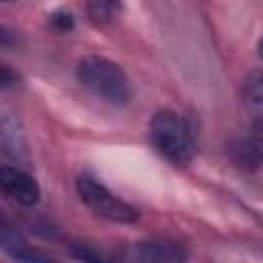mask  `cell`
Listing matches in <instances>:
<instances>
[{
    "mask_svg": "<svg viewBox=\"0 0 263 263\" xmlns=\"http://www.w3.org/2000/svg\"><path fill=\"white\" fill-rule=\"evenodd\" d=\"M119 8H121V6H119L117 2H109V0H97V2H88V4H86L88 16H90L95 23H99V25L113 21V18L117 16Z\"/></svg>",
    "mask_w": 263,
    "mask_h": 263,
    "instance_id": "ba28073f",
    "label": "cell"
},
{
    "mask_svg": "<svg viewBox=\"0 0 263 263\" xmlns=\"http://www.w3.org/2000/svg\"><path fill=\"white\" fill-rule=\"evenodd\" d=\"M242 105L255 123L263 121V70H255L245 78Z\"/></svg>",
    "mask_w": 263,
    "mask_h": 263,
    "instance_id": "52a82bcc",
    "label": "cell"
},
{
    "mask_svg": "<svg viewBox=\"0 0 263 263\" xmlns=\"http://www.w3.org/2000/svg\"><path fill=\"white\" fill-rule=\"evenodd\" d=\"M2 247L16 263H60L53 257H49V255H45L37 249H31L16 234V230H12L6 222H2Z\"/></svg>",
    "mask_w": 263,
    "mask_h": 263,
    "instance_id": "8992f818",
    "label": "cell"
},
{
    "mask_svg": "<svg viewBox=\"0 0 263 263\" xmlns=\"http://www.w3.org/2000/svg\"><path fill=\"white\" fill-rule=\"evenodd\" d=\"M78 82L109 105H125L132 90L119 64L105 55H86L76 66Z\"/></svg>",
    "mask_w": 263,
    "mask_h": 263,
    "instance_id": "6da1fadb",
    "label": "cell"
},
{
    "mask_svg": "<svg viewBox=\"0 0 263 263\" xmlns=\"http://www.w3.org/2000/svg\"><path fill=\"white\" fill-rule=\"evenodd\" d=\"M51 25H53L58 31L64 33V31H70V29H72L74 18H72V14L66 12V10H58V12L51 14Z\"/></svg>",
    "mask_w": 263,
    "mask_h": 263,
    "instance_id": "30bf717a",
    "label": "cell"
},
{
    "mask_svg": "<svg viewBox=\"0 0 263 263\" xmlns=\"http://www.w3.org/2000/svg\"><path fill=\"white\" fill-rule=\"evenodd\" d=\"M150 140L160 156L173 164H187L195 156V136L185 117L171 109L158 111L150 121Z\"/></svg>",
    "mask_w": 263,
    "mask_h": 263,
    "instance_id": "7a4b0ae2",
    "label": "cell"
},
{
    "mask_svg": "<svg viewBox=\"0 0 263 263\" xmlns=\"http://www.w3.org/2000/svg\"><path fill=\"white\" fill-rule=\"evenodd\" d=\"M259 55L263 58V37H261V41H259Z\"/></svg>",
    "mask_w": 263,
    "mask_h": 263,
    "instance_id": "8fae6325",
    "label": "cell"
},
{
    "mask_svg": "<svg viewBox=\"0 0 263 263\" xmlns=\"http://www.w3.org/2000/svg\"><path fill=\"white\" fill-rule=\"evenodd\" d=\"M76 191L80 201L99 218H105L109 222H117V224H132L138 220V210L134 205H129L127 201H123L121 197H117L115 193H111L101 181L82 175L76 181Z\"/></svg>",
    "mask_w": 263,
    "mask_h": 263,
    "instance_id": "3957f363",
    "label": "cell"
},
{
    "mask_svg": "<svg viewBox=\"0 0 263 263\" xmlns=\"http://www.w3.org/2000/svg\"><path fill=\"white\" fill-rule=\"evenodd\" d=\"M0 185H2L4 193L21 205H35L39 201L41 189H39L35 177H31L27 171H23L18 166L4 164L0 168Z\"/></svg>",
    "mask_w": 263,
    "mask_h": 263,
    "instance_id": "277c9868",
    "label": "cell"
},
{
    "mask_svg": "<svg viewBox=\"0 0 263 263\" xmlns=\"http://www.w3.org/2000/svg\"><path fill=\"white\" fill-rule=\"evenodd\" d=\"M72 255L80 261V263H113L109 257H105L103 253L95 251L88 245H72Z\"/></svg>",
    "mask_w": 263,
    "mask_h": 263,
    "instance_id": "9c48e42d",
    "label": "cell"
},
{
    "mask_svg": "<svg viewBox=\"0 0 263 263\" xmlns=\"http://www.w3.org/2000/svg\"><path fill=\"white\" fill-rule=\"evenodd\" d=\"M132 263H185V253L173 242L144 240L134 245Z\"/></svg>",
    "mask_w": 263,
    "mask_h": 263,
    "instance_id": "5b68a950",
    "label": "cell"
}]
</instances>
